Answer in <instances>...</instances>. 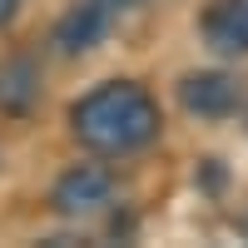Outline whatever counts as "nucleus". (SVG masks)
Segmentation results:
<instances>
[{
  "mask_svg": "<svg viewBox=\"0 0 248 248\" xmlns=\"http://www.w3.org/2000/svg\"><path fill=\"white\" fill-rule=\"evenodd\" d=\"M105 5H109V10H114V5H129V0H105Z\"/></svg>",
  "mask_w": 248,
  "mask_h": 248,
  "instance_id": "obj_8",
  "label": "nucleus"
},
{
  "mask_svg": "<svg viewBox=\"0 0 248 248\" xmlns=\"http://www.w3.org/2000/svg\"><path fill=\"white\" fill-rule=\"evenodd\" d=\"M159 124L164 119H159L154 94L134 79H109L70 109L75 139L94 154H134L149 139H159Z\"/></svg>",
  "mask_w": 248,
  "mask_h": 248,
  "instance_id": "obj_1",
  "label": "nucleus"
},
{
  "mask_svg": "<svg viewBox=\"0 0 248 248\" xmlns=\"http://www.w3.org/2000/svg\"><path fill=\"white\" fill-rule=\"evenodd\" d=\"M203 35L218 55H248V0H218L203 20Z\"/></svg>",
  "mask_w": 248,
  "mask_h": 248,
  "instance_id": "obj_5",
  "label": "nucleus"
},
{
  "mask_svg": "<svg viewBox=\"0 0 248 248\" xmlns=\"http://www.w3.org/2000/svg\"><path fill=\"white\" fill-rule=\"evenodd\" d=\"M238 79L233 75H223V70H199V75H184V85H179V99H184V109L199 114V119H229L238 109Z\"/></svg>",
  "mask_w": 248,
  "mask_h": 248,
  "instance_id": "obj_3",
  "label": "nucleus"
},
{
  "mask_svg": "<svg viewBox=\"0 0 248 248\" xmlns=\"http://www.w3.org/2000/svg\"><path fill=\"white\" fill-rule=\"evenodd\" d=\"M109 199H114V174L105 164H75L55 179V194H50L60 218H90L99 209H109Z\"/></svg>",
  "mask_w": 248,
  "mask_h": 248,
  "instance_id": "obj_2",
  "label": "nucleus"
},
{
  "mask_svg": "<svg viewBox=\"0 0 248 248\" xmlns=\"http://www.w3.org/2000/svg\"><path fill=\"white\" fill-rule=\"evenodd\" d=\"M40 99V65L35 60H10L0 65V114H30Z\"/></svg>",
  "mask_w": 248,
  "mask_h": 248,
  "instance_id": "obj_6",
  "label": "nucleus"
},
{
  "mask_svg": "<svg viewBox=\"0 0 248 248\" xmlns=\"http://www.w3.org/2000/svg\"><path fill=\"white\" fill-rule=\"evenodd\" d=\"M20 5H25V0H0V25H10V20L20 15Z\"/></svg>",
  "mask_w": 248,
  "mask_h": 248,
  "instance_id": "obj_7",
  "label": "nucleus"
},
{
  "mask_svg": "<svg viewBox=\"0 0 248 248\" xmlns=\"http://www.w3.org/2000/svg\"><path fill=\"white\" fill-rule=\"evenodd\" d=\"M105 30H109V5L105 0H79V5H70L60 15L55 45H60V55H85L105 40Z\"/></svg>",
  "mask_w": 248,
  "mask_h": 248,
  "instance_id": "obj_4",
  "label": "nucleus"
}]
</instances>
